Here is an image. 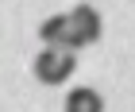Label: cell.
I'll list each match as a JSON object with an SVG mask.
<instances>
[{
    "label": "cell",
    "instance_id": "cell-3",
    "mask_svg": "<svg viewBox=\"0 0 135 112\" xmlns=\"http://www.w3.org/2000/svg\"><path fill=\"white\" fill-rule=\"evenodd\" d=\"M70 20H73V35H77L81 46H93V43L100 39L104 23H100V12H97L93 4H77V8L70 12Z\"/></svg>",
    "mask_w": 135,
    "mask_h": 112
},
{
    "label": "cell",
    "instance_id": "cell-4",
    "mask_svg": "<svg viewBox=\"0 0 135 112\" xmlns=\"http://www.w3.org/2000/svg\"><path fill=\"white\" fill-rule=\"evenodd\" d=\"M62 112H104V97L97 89H89V85H77V89L66 93Z\"/></svg>",
    "mask_w": 135,
    "mask_h": 112
},
{
    "label": "cell",
    "instance_id": "cell-1",
    "mask_svg": "<svg viewBox=\"0 0 135 112\" xmlns=\"http://www.w3.org/2000/svg\"><path fill=\"white\" fill-rule=\"evenodd\" d=\"M73 70H77V58H73V50H58V46H42L39 54H35V77H39L42 85H62L73 77Z\"/></svg>",
    "mask_w": 135,
    "mask_h": 112
},
{
    "label": "cell",
    "instance_id": "cell-2",
    "mask_svg": "<svg viewBox=\"0 0 135 112\" xmlns=\"http://www.w3.org/2000/svg\"><path fill=\"white\" fill-rule=\"evenodd\" d=\"M39 39L46 43V46H58V50H81V43H77V35H73L70 12H58V16H50V20H42Z\"/></svg>",
    "mask_w": 135,
    "mask_h": 112
}]
</instances>
